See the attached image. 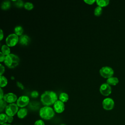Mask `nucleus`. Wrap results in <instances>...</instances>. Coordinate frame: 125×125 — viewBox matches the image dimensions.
<instances>
[{
    "label": "nucleus",
    "instance_id": "26",
    "mask_svg": "<svg viewBox=\"0 0 125 125\" xmlns=\"http://www.w3.org/2000/svg\"><path fill=\"white\" fill-rule=\"evenodd\" d=\"M31 96L33 98H37L39 96V93L37 91H33L31 93Z\"/></svg>",
    "mask_w": 125,
    "mask_h": 125
},
{
    "label": "nucleus",
    "instance_id": "20",
    "mask_svg": "<svg viewBox=\"0 0 125 125\" xmlns=\"http://www.w3.org/2000/svg\"><path fill=\"white\" fill-rule=\"evenodd\" d=\"M8 83V81L5 77L2 75L0 76V88L5 86Z\"/></svg>",
    "mask_w": 125,
    "mask_h": 125
},
{
    "label": "nucleus",
    "instance_id": "28",
    "mask_svg": "<svg viewBox=\"0 0 125 125\" xmlns=\"http://www.w3.org/2000/svg\"><path fill=\"white\" fill-rule=\"evenodd\" d=\"M84 2H85L86 3H87V4L92 5V4H93V3L96 2V0H84Z\"/></svg>",
    "mask_w": 125,
    "mask_h": 125
},
{
    "label": "nucleus",
    "instance_id": "27",
    "mask_svg": "<svg viewBox=\"0 0 125 125\" xmlns=\"http://www.w3.org/2000/svg\"><path fill=\"white\" fill-rule=\"evenodd\" d=\"M34 125H45V124L43 121V120H38L35 122Z\"/></svg>",
    "mask_w": 125,
    "mask_h": 125
},
{
    "label": "nucleus",
    "instance_id": "35",
    "mask_svg": "<svg viewBox=\"0 0 125 125\" xmlns=\"http://www.w3.org/2000/svg\"><path fill=\"white\" fill-rule=\"evenodd\" d=\"M1 125H11L10 124H8V123H5V124H4Z\"/></svg>",
    "mask_w": 125,
    "mask_h": 125
},
{
    "label": "nucleus",
    "instance_id": "15",
    "mask_svg": "<svg viewBox=\"0 0 125 125\" xmlns=\"http://www.w3.org/2000/svg\"><path fill=\"white\" fill-rule=\"evenodd\" d=\"M59 100H60L62 102L66 103L68 101L69 99V96L66 93L62 92L60 94L59 96Z\"/></svg>",
    "mask_w": 125,
    "mask_h": 125
},
{
    "label": "nucleus",
    "instance_id": "33",
    "mask_svg": "<svg viewBox=\"0 0 125 125\" xmlns=\"http://www.w3.org/2000/svg\"><path fill=\"white\" fill-rule=\"evenodd\" d=\"M0 40L1 41L2 40V39H3V31H2V29H0Z\"/></svg>",
    "mask_w": 125,
    "mask_h": 125
},
{
    "label": "nucleus",
    "instance_id": "22",
    "mask_svg": "<svg viewBox=\"0 0 125 125\" xmlns=\"http://www.w3.org/2000/svg\"><path fill=\"white\" fill-rule=\"evenodd\" d=\"M102 11H103L102 7L98 6L95 8L94 13L96 16H99L102 14Z\"/></svg>",
    "mask_w": 125,
    "mask_h": 125
},
{
    "label": "nucleus",
    "instance_id": "31",
    "mask_svg": "<svg viewBox=\"0 0 125 125\" xmlns=\"http://www.w3.org/2000/svg\"><path fill=\"white\" fill-rule=\"evenodd\" d=\"M13 121V116H8V120H7V123L8 124L11 123Z\"/></svg>",
    "mask_w": 125,
    "mask_h": 125
},
{
    "label": "nucleus",
    "instance_id": "11",
    "mask_svg": "<svg viewBox=\"0 0 125 125\" xmlns=\"http://www.w3.org/2000/svg\"><path fill=\"white\" fill-rule=\"evenodd\" d=\"M3 100H4L6 103L9 104L14 103L17 101V96L13 93H8L4 95Z\"/></svg>",
    "mask_w": 125,
    "mask_h": 125
},
{
    "label": "nucleus",
    "instance_id": "23",
    "mask_svg": "<svg viewBox=\"0 0 125 125\" xmlns=\"http://www.w3.org/2000/svg\"><path fill=\"white\" fill-rule=\"evenodd\" d=\"M7 105V103L4 100H0V112H2L4 109H5Z\"/></svg>",
    "mask_w": 125,
    "mask_h": 125
},
{
    "label": "nucleus",
    "instance_id": "6",
    "mask_svg": "<svg viewBox=\"0 0 125 125\" xmlns=\"http://www.w3.org/2000/svg\"><path fill=\"white\" fill-rule=\"evenodd\" d=\"M19 110V106L15 103L9 104H8L5 109V113L10 116H14Z\"/></svg>",
    "mask_w": 125,
    "mask_h": 125
},
{
    "label": "nucleus",
    "instance_id": "10",
    "mask_svg": "<svg viewBox=\"0 0 125 125\" xmlns=\"http://www.w3.org/2000/svg\"><path fill=\"white\" fill-rule=\"evenodd\" d=\"M65 108L64 103L58 100L53 104V109L56 113H61L63 112Z\"/></svg>",
    "mask_w": 125,
    "mask_h": 125
},
{
    "label": "nucleus",
    "instance_id": "34",
    "mask_svg": "<svg viewBox=\"0 0 125 125\" xmlns=\"http://www.w3.org/2000/svg\"><path fill=\"white\" fill-rule=\"evenodd\" d=\"M17 85H18V86L19 87H20L21 88V89H23V88H24L23 86L22 85V84L21 83H19V82H17Z\"/></svg>",
    "mask_w": 125,
    "mask_h": 125
},
{
    "label": "nucleus",
    "instance_id": "1",
    "mask_svg": "<svg viewBox=\"0 0 125 125\" xmlns=\"http://www.w3.org/2000/svg\"><path fill=\"white\" fill-rule=\"evenodd\" d=\"M57 100V94L52 91H46L41 96V101L44 106H50L53 105Z\"/></svg>",
    "mask_w": 125,
    "mask_h": 125
},
{
    "label": "nucleus",
    "instance_id": "2",
    "mask_svg": "<svg viewBox=\"0 0 125 125\" xmlns=\"http://www.w3.org/2000/svg\"><path fill=\"white\" fill-rule=\"evenodd\" d=\"M5 64L10 68H13L16 67L19 63L20 59L19 57L12 53L6 56L5 60L4 61Z\"/></svg>",
    "mask_w": 125,
    "mask_h": 125
},
{
    "label": "nucleus",
    "instance_id": "5",
    "mask_svg": "<svg viewBox=\"0 0 125 125\" xmlns=\"http://www.w3.org/2000/svg\"><path fill=\"white\" fill-rule=\"evenodd\" d=\"M19 41V36L15 33L9 34L6 38L5 42L6 45L9 47H12L16 45Z\"/></svg>",
    "mask_w": 125,
    "mask_h": 125
},
{
    "label": "nucleus",
    "instance_id": "29",
    "mask_svg": "<svg viewBox=\"0 0 125 125\" xmlns=\"http://www.w3.org/2000/svg\"><path fill=\"white\" fill-rule=\"evenodd\" d=\"M5 57H6V56L4 55L1 52H0V62L4 61Z\"/></svg>",
    "mask_w": 125,
    "mask_h": 125
},
{
    "label": "nucleus",
    "instance_id": "30",
    "mask_svg": "<svg viewBox=\"0 0 125 125\" xmlns=\"http://www.w3.org/2000/svg\"><path fill=\"white\" fill-rule=\"evenodd\" d=\"M5 71V68L4 66L2 64H0V75H2V74Z\"/></svg>",
    "mask_w": 125,
    "mask_h": 125
},
{
    "label": "nucleus",
    "instance_id": "18",
    "mask_svg": "<svg viewBox=\"0 0 125 125\" xmlns=\"http://www.w3.org/2000/svg\"><path fill=\"white\" fill-rule=\"evenodd\" d=\"M1 52L5 56L10 54V49L9 47L7 45H3L1 46Z\"/></svg>",
    "mask_w": 125,
    "mask_h": 125
},
{
    "label": "nucleus",
    "instance_id": "4",
    "mask_svg": "<svg viewBox=\"0 0 125 125\" xmlns=\"http://www.w3.org/2000/svg\"><path fill=\"white\" fill-rule=\"evenodd\" d=\"M100 75L104 78H109L112 77L114 74L113 69L110 66H105L102 67L99 71Z\"/></svg>",
    "mask_w": 125,
    "mask_h": 125
},
{
    "label": "nucleus",
    "instance_id": "36",
    "mask_svg": "<svg viewBox=\"0 0 125 125\" xmlns=\"http://www.w3.org/2000/svg\"><path fill=\"white\" fill-rule=\"evenodd\" d=\"M60 125H65V124H61Z\"/></svg>",
    "mask_w": 125,
    "mask_h": 125
},
{
    "label": "nucleus",
    "instance_id": "17",
    "mask_svg": "<svg viewBox=\"0 0 125 125\" xmlns=\"http://www.w3.org/2000/svg\"><path fill=\"white\" fill-rule=\"evenodd\" d=\"M14 32L15 34L20 37L21 35H22V34L23 32V29L21 26H20V25L17 26L15 27Z\"/></svg>",
    "mask_w": 125,
    "mask_h": 125
},
{
    "label": "nucleus",
    "instance_id": "8",
    "mask_svg": "<svg viewBox=\"0 0 125 125\" xmlns=\"http://www.w3.org/2000/svg\"><path fill=\"white\" fill-rule=\"evenodd\" d=\"M100 92L101 94L104 96H107L109 95L112 92L111 86L107 83L102 84L100 87Z\"/></svg>",
    "mask_w": 125,
    "mask_h": 125
},
{
    "label": "nucleus",
    "instance_id": "7",
    "mask_svg": "<svg viewBox=\"0 0 125 125\" xmlns=\"http://www.w3.org/2000/svg\"><path fill=\"white\" fill-rule=\"evenodd\" d=\"M102 105L105 110H111L113 108L114 106V100L111 98H106L103 101Z\"/></svg>",
    "mask_w": 125,
    "mask_h": 125
},
{
    "label": "nucleus",
    "instance_id": "13",
    "mask_svg": "<svg viewBox=\"0 0 125 125\" xmlns=\"http://www.w3.org/2000/svg\"><path fill=\"white\" fill-rule=\"evenodd\" d=\"M17 116L20 119H23L27 114V109L24 107L21 108L17 112Z\"/></svg>",
    "mask_w": 125,
    "mask_h": 125
},
{
    "label": "nucleus",
    "instance_id": "3",
    "mask_svg": "<svg viewBox=\"0 0 125 125\" xmlns=\"http://www.w3.org/2000/svg\"><path fill=\"white\" fill-rule=\"evenodd\" d=\"M40 117L44 120H49L53 118L55 115V111L50 106H44L40 108L39 111Z\"/></svg>",
    "mask_w": 125,
    "mask_h": 125
},
{
    "label": "nucleus",
    "instance_id": "19",
    "mask_svg": "<svg viewBox=\"0 0 125 125\" xmlns=\"http://www.w3.org/2000/svg\"><path fill=\"white\" fill-rule=\"evenodd\" d=\"M8 120V115L6 113L0 114V124L2 125L5 124L7 122Z\"/></svg>",
    "mask_w": 125,
    "mask_h": 125
},
{
    "label": "nucleus",
    "instance_id": "14",
    "mask_svg": "<svg viewBox=\"0 0 125 125\" xmlns=\"http://www.w3.org/2000/svg\"><path fill=\"white\" fill-rule=\"evenodd\" d=\"M119 83V79L117 77H111L106 80V83L109 84L110 85H116Z\"/></svg>",
    "mask_w": 125,
    "mask_h": 125
},
{
    "label": "nucleus",
    "instance_id": "9",
    "mask_svg": "<svg viewBox=\"0 0 125 125\" xmlns=\"http://www.w3.org/2000/svg\"><path fill=\"white\" fill-rule=\"evenodd\" d=\"M29 101L30 99L28 96L22 95L18 99L16 104L19 107L23 108L28 105L29 103Z\"/></svg>",
    "mask_w": 125,
    "mask_h": 125
},
{
    "label": "nucleus",
    "instance_id": "25",
    "mask_svg": "<svg viewBox=\"0 0 125 125\" xmlns=\"http://www.w3.org/2000/svg\"><path fill=\"white\" fill-rule=\"evenodd\" d=\"M15 2V5L19 8H21L23 6H24V3H23V2L21 0H15L14 1Z\"/></svg>",
    "mask_w": 125,
    "mask_h": 125
},
{
    "label": "nucleus",
    "instance_id": "16",
    "mask_svg": "<svg viewBox=\"0 0 125 125\" xmlns=\"http://www.w3.org/2000/svg\"><path fill=\"white\" fill-rule=\"evenodd\" d=\"M96 2L98 6L103 7L108 5L109 3V0H96Z\"/></svg>",
    "mask_w": 125,
    "mask_h": 125
},
{
    "label": "nucleus",
    "instance_id": "24",
    "mask_svg": "<svg viewBox=\"0 0 125 125\" xmlns=\"http://www.w3.org/2000/svg\"><path fill=\"white\" fill-rule=\"evenodd\" d=\"M24 7L25 9L28 10H32L34 8V5L32 3L30 2H26L24 3Z\"/></svg>",
    "mask_w": 125,
    "mask_h": 125
},
{
    "label": "nucleus",
    "instance_id": "12",
    "mask_svg": "<svg viewBox=\"0 0 125 125\" xmlns=\"http://www.w3.org/2000/svg\"><path fill=\"white\" fill-rule=\"evenodd\" d=\"M30 40L29 37L26 35H22L19 38V43L22 45H27L30 42Z\"/></svg>",
    "mask_w": 125,
    "mask_h": 125
},
{
    "label": "nucleus",
    "instance_id": "32",
    "mask_svg": "<svg viewBox=\"0 0 125 125\" xmlns=\"http://www.w3.org/2000/svg\"><path fill=\"white\" fill-rule=\"evenodd\" d=\"M0 100H2L3 96H4V94L3 90L1 88H0Z\"/></svg>",
    "mask_w": 125,
    "mask_h": 125
},
{
    "label": "nucleus",
    "instance_id": "21",
    "mask_svg": "<svg viewBox=\"0 0 125 125\" xmlns=\"http://www.w3.org/2000/svg\"><path fill=\"white\" fill-rule=\"evenodd\" d=\"M11 6L10 1L9 0L3 1L1 4V8L3 10L8 9Z\"/></svg>",
    "mask_w": 125,
    "mask_h": 125
}]
</instances>
